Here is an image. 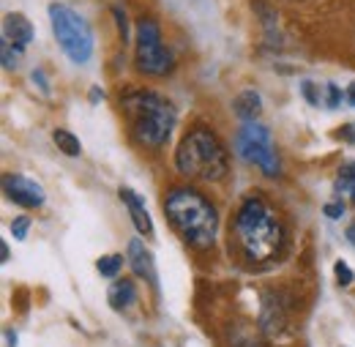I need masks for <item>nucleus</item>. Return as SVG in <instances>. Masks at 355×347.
<instances>
[{
    "label": "nucleus",
    "mask_w": 355,
    "mask_h": 347,
    "mask_svg": "<svg viewBox=\"0 0 355 347\" xmlns=\"http://www.w3.org/2000/svg\"><path fill=\"white\" fill-rule=\"evenodd\" d=\"M164 214L178 235L194 249H211L219 232V214L216 208L194 189L175 186L164 197Z\"/></svg>",
    "instance_id": "obj_1"
},
{
    "label": "nucleus",
    "mask_w": 355,
    "mask_h": 347,
    "mask_svg": "<svg viewBox=\"0 0 355 347\" xmlns=\"http://www.w3.org/2000/svg\"><path fill=\"white\" fill-rule=\"evenodd\" d=\"M235 238L249 262L273 260L282 249L284 230L263 197H246L235 214Z\"/></svg>",
    "instance_id": "obj_2"
},
{
    "label": "nucleus",
    "mask_w": 355,
    "mask_h": 347,
    "mask_svg": "<svg viewBox=\"0 0 355 347\" xmlns=\"http://www.w3.org/2000/svg\"><path fill=\"white\" fill-rule=\"evenodd\" d=\"M121 107L126 110L134 139L145 148H162L175 129V107L153 90H126L121 96Z\"/></svg>",
    "instance_id": "obj_3"
},
{
    "label": "nucleus",
    "mask_w": 355,
    "mask_h": 347,
    "mask_svg": "<svg viewBox=\"0 0 355 347\" xmlns=\"http://www.w3.org/2000/svg\"><path fill=\"white\" fill-rule=\"evenodd\" d=\"M175 167L194 180H222L230 170V159L222 139L211 129H191L178 145Z\"/></svg>",
    "instance_id": "obj_4"
},
{
    "label": "nucleus",
    "mask_w": 355,
    "mask_h": 347,
    "mask_svg": "<svg viewBox=\"0 0 355 347\" xmlns=\"http://www.w3.org/2000/svg\"><path fill=\"white\" fill-rule=\"evenodd\" d=\"M49 14V25H52V36L60 44L63 55L74 63V66H85L93 55V31L85 22L83 14H77L74 8L63 6V3H52L46 8Z\"/></svg>",
    "instance_id": "obj_5"
},
{
    "label": "nucleus",
    "mask_w": 355,
    "mask_h": 347,
    "mask_svg": "<svg viewBox=\"0 0 355 347\" xmlns=\"http://www.w3.org/2000/svg\"><path fill=\"white\" fill-rule=\"evenodd\" d=\"M137 69L142 74H150V77H162L173 69V55L170 49L162 42V31H159V22L150 19V17H142L137 22Z\"/></svg>",
    "instance_id": "obj_6"
},
{
    "label": "nucleus",
    "mask_w": 355,
    "mask_h": 347,
    "mask_svg": "<svg viewBox=\"0 0 355 347\" xmlns=\"http://www.w3.org/2000/svg\"><path fill=\"white\" fill-rule=\"evenodd\" d=\"M235 151H238L241 159L257 164L266 175L279 173V156H276L270 131L260 121H246L241 126L238 137H235Z\"/></svg>",
    "instance_id": "obj_7"
},
{
    "label": "nucleus",
    "mask_w": 355,
    "mask_h": 347,
    "mask_svg": "<svg viewBox=\"0 0 355 347\" xmlns=\"http://www.w3.org/2000/svg\"><path fill=\"white\" fill-rule=\"evenodd\" d=\"M3 192L11 203H17L22 208H42L46 200L44 189L36 180L25 178V175H6L3 178Z\"/></svg>",
    "instance_id": "obj_8"
},
{
    "label": "nucleus",
    "mask_w": 355,
    "mask_h": 347,
    "mask_svg": "<svg viewBox=\"0 0 355 347\" xmlns=\"http://www.w3.org/2000/svg\"><path fill=\"white\" fill-rule=\"evenodd\" d=\"M3 42H8L17 52H22L33 42V25L28 22L25 14H6L3 19Z\"/></svg>",
    "instance_id": "obj_9"
},
{
    "label": "nucleus",
    "mask_w": 355,
    "mask_h": 347,
    "mask_svg": "<svg viewBox=\"0 0 355 347\" xmlns=\"http://www.w3.org/2000/svg\"><path fill=\"white\" fill-rule=\"evenodd\" d=\"M126 260L132 265V271L137 276L148 279L153 287H159V279H156V265H153V255L145 249V244L139 238L129 241V249H126Z\"/></svg>",
    "instance_id": "obj_10"
},
{
    "label": "nucleus",
    "mask_w": 355,
    "mask_h": 347,
    "mask_svg": "<svg viewBox=\"0 0 355 347\" xmlns=\"http://www.w3.org/2000/svg\"><path fill=\"white\" fill-rule=\"evenodd\" d=\"M260 325H263L266 334H282V328L287 325V309H284L282 298L276 293H266V298H263Z\"/></svg>",
    "instance_id": "obj_11"
},
{
    "label": "nucleus",
    "mask_w": 355,
    "mask_h": 347,
    "mask_svg": "<svg viewBox=\"0 0 355 347\" xmlns=\"http://www.w3.org/2000/svg\"><path fill=\"white\" fill-rule=\"evenodd\" d=\"M121 200H123V205L129 208V217H132L134 227L142 232V235H150L153 232V221L148 217V211H145V205H142V200H139V194H134L129 186H121Z\"/></svg>",
    "instance_id": "obj_12"
},
{
    "label": "nucleus",
    "mask_w": 355,
    "mask_h": 347,
    "mask_svg": "<svg viewBox=\"0 0 355 347\" xmlns=\"http://www.w3.org/2000/svg\"><path fill=\"white\" fill-rule=\"evenodd\" d=\"M232 110H235V115L246 124V121H257V115H260V110H263V99H260V93L257 90H241L238 96H235V101H232Z\"/></svg>",
    "instance_id": "obj_13"
},
{
    "label": "nucleus",
    "mask_w": 355,
    "mask_h": 347,
    "mask_svg": "<svg viewBox=\"0 0 355 347\" xmlns=\"http://www.w3.org/2000/svg\"><path fill=\"white\" fill-rule=\"evenodd\" d=\"M107 301L112 309H129V306L137 301V287H134L132 279H118L110 293H107Z\"/></svg>",
    "instance_id": "obj_14"
},
{
    "label": "nucleus",
    "mask_w": 355,
    "mask_h": 347,
    "mask_svg": "<svg viewBox=\"0 0 355 347\" xmlns=\"http://www.w3.org/2000/svg\"><path fill=\"white\" fill-rule=\"evenodd\" d=\"M52 142L66 153V156H71V159H77L80 153H83V145H80V139L71 134L69 129H55L52 131Z\"/></svg>",
    "instance_id": "obj_15"
},
{
    "label": "nucleus",
    "mask_w": 355,
    "mask_h": 347,
    "mask_svg": "<svg viewBox=\"0 0 355 347\" xmlns=\"http://www.w3.org/2000/svg\"><path fill=\"white\" fill-rule=\"evenodd\" d=\"M96 268H98L101 276L115 279V276L121 273V268H123V255H107V257H98Z\"/></svg>",
    "instance_id": "obj_16"
},
{
    "label": "nucleus",
    "mask_w": 355,
    "mask_h": 347,
    "mask_svg": "<svg viewBox=\"0 0 355 347\" xmlns=\"http://www.w3.org/2000/svg\"><path fill=\"white\" fill-rule=\"evenodd\" d=\"M353 180H355V164L347 162V164H342V170H339V178H336V183H334V192H336V194H350Z\"/></svg>",
    "instance_id": "obj_17"
},
{
    "label": "nucleus",
    "mask_w": 355,
    "mask_h": 347,
    "mask_svg": "<svg viewBox=\"0 0 355 347\" xmlns=\"http://www.w3.org/2000/svg\"><path fill=\"white\" fill-rule=\"evenodd\" d=\"M342 99H345V90H342V87L334 85V83L325 85V107H328V110H336V107L342 104Z\"/></svg>",
    "instance_id": "obj_18"
},
{
    "label": "nucleus",
    "mask_w": 355,
    "mask_h": 347,
    "mask_svg": "<svg viewBox=\"0 0 355 347\" xmlns=\"http://www.w3.org/2000/svg\"><path fill=\"white\" fill-rule=\"evenodd\" d=\"M334 273H336V282H339V285H345V287L355 282V273L350 271V265H347L345 260H336V265H334Z\"/></svg>",
    "instance_id": "obj_19"
},
{
    "label": "nucleus",
    "mask_w": 355,
    "mask_h": 347,
    "mask_svg": "<svg viewBox=\"0 0 355 347\" xmlns=\"http://www.w3.org/2000/svg\"><path fill=\"white\" fill-rule=\"evenodd\" d=\"M28 230H31V219L28 217H17L11 221V235H14L17 241H25V238H28Z\"/></svg>",
    "instance_id": "obj_20"
},
{
    "label": "nucleus",
    "mask_w": 355,
    "mask_h": 347,
    "mask_svg": "<svg viewBox=\"0 0 355 347\" xmlns=\"http://www.w3.org/2000/svg\"><path fill=\"white\" fill-rule=\"evenodd\" d=\"M301 93H304V99L309 101L311 107H320V104H322V99H320V93H317V85H314L311 80H304V83H301Z\"/></svg>",
    "instance_id": "obj_21"
},
{
    "label": "nucleus",
    "mask_w": 355,
    "mask_h": 347,
    "mask_svg": "<svg viewBox=\"0 0 355 347\" xmlns=\"http://www.w3.org/2000/svg\"><path fill=\"white\" fill-rule=\"evenodd\" d=\"M11 44L3 42V46H0V52H3V69H8V71H14L17 69V55H11Z\"/></svg>",
    "instance_id": "obj_22"
},
{
    "label": "nucleus",
    "mask_w": 355,
    "mask_h": 347,
    "mask_svg": "<svg viewBox=\"0 0 355 347\" xmlns=\"http://www.w3.org/2000/svg\"><path fill=\"white\" fill-rule=\"evenodd\" d=\"M112 14H115V19H118V31H121V36H123V42L129 39V25H126V14H123V8L121 6H112Z\"/></svg>",
    "instance_id": "obj_23"
},
{
    "label": "nucleus",
    "mask_w": 355,
    "mask_h": 347,
    "mask_svg": "<svg viewBox=\"0 0 355 347\" xmlns=\"http://www.w3.org/2000/svg\"><path fill=\"white\" fill-rule=\"evenodd\" d=\"M322 214L328 219H342L345 217V205H342V200L339 203H328L325 208H322Z\"/></svg>",
    "instance_id": "obj_24"
},
{
    "label": "nucleus",
    "mask_w": 355,
    "mask_h": 347,
    "mask_svg": "<svg viewBox=\"0 0 355 347\" xmlns=\"http://www.w3.org/2000/svg\"><path fill=\"white\" fill-rule=\"evenodd\" d=\"M33 83H39V85H42V90H44V93H49V85H46V77L42 74V71H39V69L33 71Z\"/></svg>",
    "instance_id": "obj_25"
},
{
    "label": "nucleus",
    "mask_w": 355,
    "mask_h": 347,
    "mask_svg": "<svg viewBox=\"0 0 355 347\" xmlns=\"http://www.w3.org/2000/svg\"><path fill=\"white\" fill-rule=\"evenodd\" d=\"M345 99H347V104H350V107H355V83L345 90Z\"/></svg>",
    "instance_id": "obj_26"
},
{
    "label": "nucleus",
    "mask_w": 355,
    "mask_h": 347,
    "mask_svg": "<svg viewBox=\"0 0 355 347\" xmlns=\"http://www.w3.org/2000/svg\"><path fill=\"white\" fill-rule=\"evenodd\" d=\"M0 260L8 262L11 260V252H8V244H0Z\"/></svg>",
    "instance_id": "obj_27"
},
{
    "label": "nucleus",
    "mask_w": 355,
    "mask_h": 347,
    "mask_svg": "<svg viewBox=\"0 0 355 347\" xmlns=\"http://www.w3.org/2000/svg\"><path fill=\"white\" fill-rule=\"evenodd\" d=\"M345 235H347V241H350V244L355 246V221L350 224V227H347V230H345Z\"/></svg>",
    "instance_id": "obj_28"
},
{
    "label": "nucleus",
    "mask_w": 355,
    "mask_h": 347,
    "mask_svg": "<svg viewBox=\"0 0 355 347\" xmlns=\"http://www.w3.org/2000/svg\"><path fill=\"white\" fill-rule=\"evenodd\" d=\"M6 342H8V347H17V334L14 331H6Z\"/></svg>",
    "instance_id": "obj_29"
},
{
    "label": "nucleus",
    "mask_w": 355,
    "mask_h": 347,
    "mask_svg": "<svg viewBox=\"0 0 355 347\" xmlns=\"http://www.w3.org/2000/svg\"><path fill=\"white\" fill-rule=\"evenodd\" d=\"M93 101H98V99H104V90L101 87H93V96H90Z\"/></svg>",
    "instance_id": "obj_30"
},
{
    "label": "nucleus",
    "mask_w": 355,
    "mask_h": 347,
    "mask_svg": "<svg viewBox=\"0 0 355 347\" xmlns=\"http://www.w3.org/2000/svg\"><path fill=\"white\" fill-rule=\"evenodd\" d=\"M353 131V126H345V129H339V137H345V134H350ZM350 142H355V137H347Z\"/></svg>",
    "instance_id": "obj_31"
},
{
    "label": "nucleus",
    "mask_w": 355,
    "mask_h": 347,
    "mask_svg": "<svg viewBox=\"0 0 355 347\" xmlns=\"http://www.w3.org/2000/svg\"><path fill=\"white\" fill-rule=\"evenodd\" d=\"M350 200L355 203V180H353V189H350Z\"/></svg>",
    "instance_id": "obj_32"
}]
</instances>
